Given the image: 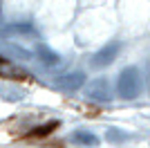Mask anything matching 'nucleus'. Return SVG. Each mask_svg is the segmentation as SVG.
<instances>
[{
  "label": "nucleus",
  "instance_id": "nucleus-6",
  "mask_svg": "<svg viewBox=\"0 0 150 148\" xmlns=\"http://www.w3.org/2000/svg\"><path fill=\"white\" fill-rule=\"evenodd\" d=\"M72 142L81 144V146H99V137L88 130H76V132H72Z\"/></svg>",
  "mask_w": 150,
  "mask_h": 148
},
{
  "label": "nucleus",
  "instance_id": "nucleus-2",
  "mask_svg": "<svg viewBox=\"0 0 150 148\" xmlns=\"http://www.w3.org/2000/svg\"><path fill=\"white\" fill-rule=\"evenodd\" d=\"M85 94L88 99L96 101V103H110L112 101V92H110V83L105 79H94L92 83L85 85Z\"/></svg>",
  "mask_w": 150,
  "mask_h": 148
},
{
  "label": "nucleus",
  "instance_id": "nucleus-10",
  "mask_svg": "<svg viewBox=\"0 0 150 148\" xmlns=\"http://www.w3.org/2000/svg\"><path fill=\"white\" fill-rule=\"evenodd\" d=\"M5 52H7V54H11V56H16V58H23V61H29V58H31L29 52L23 49V47H18V45H5Z\"/></svg>",
  "mask_w": 150,
  "mask_h": 148
},
{
  "label": "nucleus",
  "instance_id": "nucleus-4",
  "mask_svg": "<svg viewBox=\"0 0 150 148\" xmlns=\"http://www.w3.org/2000/svg\"><path fill=\"white\" fill-rule=\"evenodd\" d=\"M117 54H119V45L117 43L105 45L103 49H99V52L92 56V68H105V65H110V63L117 58Z\"/></svg>",
  "mask_w": 150,
  "mask_h": 148
},
{
  "label": "nucleus",
  "instance_id": "nucleus-7",
  "mask_svg": "<svg viewBox=\"0 0 150 148\" xmlns=\"http://www.w3.org/2000/svg\"><path fill=\"white\" fill-rule=\"evenodd\" d=\"M36 54H38V58H40L47 68H52V65H56V63L61 61V56H58L56 52H52L50 47H45V45H38V47H36Z\"/></svg>",
  "mask_w": 150,
  "mask_h": 148
},
{
  "label": "nucleus",
  "instance_id": "nucleus-1",
  "mask_svg": "<svg viewBox=\"0 0 150 148\" xmlns=\"http://www.w3.org/2000/svg\"><path fill=\"white\" fill-rule=\"evenodd\" d=\"M141 88H144V81H141V74H139L137 68H125L119 74V97L121 99L139 97Z\"/></svg>",
  "mask_w": 150,
  "mask_h": 148
},
{
  "label": "nucleus",
  "instance_id": "nucleus-8",
  "mask_svg": "<svg viewBox=\"0 0 150 148\" xmlns=\"http://www.w3.org/2000/svg\"><path fill=\"white\" fill-rule=\"evenodd\" d=\"M105 139L112 142V144H121V142H125V139H130V132H125V130H121V128H108Z\"/></svg>",
  "mask_w": 150,
  "mask_h": 148
},
{
  "label": "nucleus",
  "instance_id": "nucleus-3",
  "mask_svg": "<svg viewBox=\"0 0 150 148\" xmlns=\"http://www.w3.org/2000/svg\"><path fill=\"white\" fill-rule=\"evenodd\" d=\"M83 83H85V74L83 72H72V74H65V76H58V79L54 81V85H56L58 90H65V92H74Z\"/></svg>",
  "mask_w": 150,
  "mask_h": 148
},
{
  "label": "nucleus",
  "instance_id": "nucleus-9",
  "mask_svg": "<svg viewBox=\"0 0 150 148\" xmlns=\"http://www.w3.org/2000/svg\"><path fill=\"white\" fill-rule=\"evenodd\" d=\"M0 94H2L5 101H20V99H23V92H20L18 88H7V85H2V88H0Z\"/></svg>",
  "mask_w": 150,
  "mask_h": 148
},
{
  "label": "nucleus",
  "instance_id": "nucleus-5",
  "mask_svg": "<svg viewBox=\"0 0 150 148\" xmlns=\"http://www.w3.org/2000/svg\"><path fill=\"white\" fill-rule=\"evenodd\" d=\"M0 76L20 81V79H25V76H27V72L20 68V65H13V63H9V61H0Z\"/></svg>",
  "mask_w": 150,
  "mask_h": 148
},
{
  "label": "nucleus",
  "instance_id": "nucleus-11",
  "mask_svg": "<svg viewBox=\"0 0 150 148\" xmlns=\"http://www.w3.org/2000/svg\"><path fill=\"white\" fill-rule=\"evenodd\" d=\"M52 128H56V121H50L47 126H43V128H38V130H34L31 135H34V137H38V135H47V132H50Z\"/></svg>",
  "mask_w": 150,
  "mask_h": 148
}]
</instances>
